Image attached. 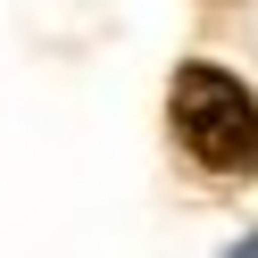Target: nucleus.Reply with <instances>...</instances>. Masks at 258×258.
<instances>
[{
  "label": "nucleus",
  "mask_w": 258,
  "mask_h": 258,
  "mask_svg": "<svg viewBox=\"0 0 258 258\" xmlns=\"http://www.w3.org/2000/svg\"><path fill=\"white\" fill-rule=\"evenodd\" d=\"M167 125L183 142V158H200L208 175H258V100L225 67L191 58L167 92Z\"/></svg>",
  "instance_id": "1"
}]
</instances>
